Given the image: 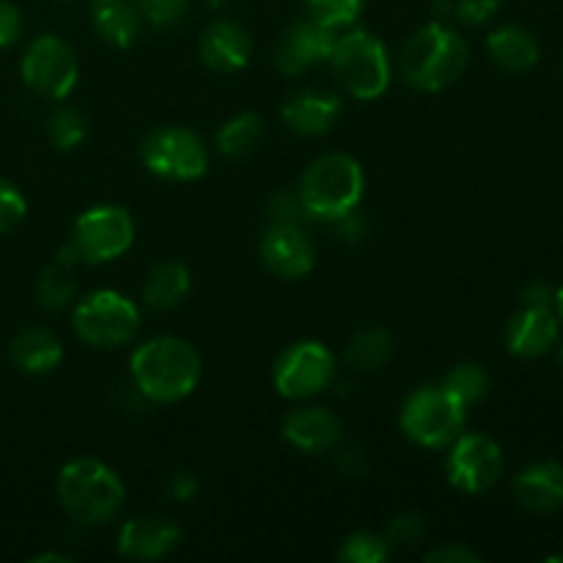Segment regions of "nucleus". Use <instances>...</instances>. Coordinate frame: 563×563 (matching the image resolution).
<instances>
[{
	"label": "nucleus",
	"mask_w": 563,
	"mask_h": 563,
	"mask_svg": "<svg viewBox=\"0 0 563 563\" xmlns=\"http://www.w3.org/2000/svg\"><path fill=\"white\" fill-rule=\"evenodd\" d=\"M198 55H201L207 69L218 71V75H234L251 64L253 36L240 22L218 20L201 33Z\"/></svg>",
	"instance_id": "obj_16"
},
{
	"label": "nucleus",
	"mask_w": 563,
	"mask_h": 563,
	"mask_svg": "<svg viewBox=\"0 0 563 563\" xmlns=\"http://www.w3.org/2000/svg\"><path fill=\"white\" fill-rule=\"evenodd\" d=\"M47 135L55 148H60V152H71V148L80 146L88 135L86 115L77 113V110L71 108H58L47 119Z\"/></svg>",
	"instance_id": "obj_30"
},
{
	"label": "nucleus",
	"mask_w": 563,
	"mask_h": 563,
	"mask_svg": "<svg viewBox=\"0 0 563 563\" xmlns=\"http://www.w3.org/2000/svg\"><path fill=\"white\" fill-rule=\"evenodd\" d=\"M328 64L339 86L361 102H372L388 91L390 58L385 44L374 33L355 27L335 36Z\"/></svg>",
	"instance_id": "obj_5"
},
{
	"label": "nucleus",
	"mask_w": 563,
	"mask_h": 563,
	"mask_svg": "<svg viewBox=\"0 0 563 563\" xmlns=\"http://www.w3.org/2000/svg\"><path fill=\"white\" fill-rule=\"evenodd\" d=\"M302 3H306L311 20L339 33L344 27L355 25L366 0H302Z\"/></svg>",
	"instance_id": "obj_29"
},
{
	"label": "nucleus",
	"mask_w": 563,
	"mask_h": 563,
	"mask_svg": "<svg viewBox=\"0 0 563 563\" xmlns=\"http://www.w3.org/2000/svg\"><path fill=\"white\" fill-rule=\"evenodd\" d=\"M335 465L350 478H363L368 473V467H372L368 465V456L361 449H344L339 454V460H335Z\"/></svg>",
	"instance_id": "obj_40"
},
{
	"label": "nucleus",
	"mask_w": 563,
	"mask_h": 563,
	"mask_svg": "<svg viewBox=\"0 0 563 563\" xmlns=\"http://www.w3.org/2000/svg\"><path fill=\"white\" fill-rule=\"evenodd\" d=\"M335 36L339 33L319 25L311 16L291 22L284 36L278 38V44H275V69L286 77H295L324 64L333 53Z\"/></svg>",
	"instance_id": "obj_13"
},
{
	"label": "nucleus",
	"mask_w": 563,
	"mask_h": 563,
	"mask_svg": "<svg viewBox=\"0 0 563 563\" xmlns=\"http://www.w3.org/2000/svg\"><path fill=\"white\" fill-rule=\"evenodd\" d=\"M467 58L471 49L465 36L449 22L434 20L407 38L399 55V69L412 88L438 93L460 80L462 71L467 69Z\"/></svg>",
	"instance_id": "obj_2"
},
{
	"label": "nucleus",
	"mask_w": 563,
	"mask_h": 563,
	"mask_svg": "<svg viewBox=\"0 0 563 563\" xmlns=\"http://www.w3.org/2000/svg\"><path fill=\"white\" fill-rule=\"evenodd\" d=\"M190 284L192 278L187 264L165 258L148 269L146 284H143V302L154 311H170L190 295Z\"/></svg>",
	"instance_id": "obj_24"
},
{
	"label": "nucleus",
	"mask_w": 563,
	"mask_h": 563,
	"mask_svg": "<svg viewBox=\"0 0 563 563\" xmlns=\"http://www.w3.org/2000/svg\"><path fill=\"white\" fill-rule=\"evenodd\" d=\"M130 377L143 399L154 405H176L201 383V357L185 339L157 335L132 352Z\"/></svg>",
	"instance_id": "obj_1"
},
{
	"label": "nucleus",
	"mask_w": 563,
	"mask_h": 563,
	"mask_svg": "<svg viewBox=\"0 0 563 563\" xmlns=\"http://www.w3.org/2000/svg\"><path fill=\"white\" fill-rule=\"evenodd\" d=\"M91 22L102 42L126 49L137 42L146 20L135 0H91Z\"/></svg>",
	"instance_id": "obj_22"
},
{
	"label": "nucleus",
	"mask_w": 563,
	"mask_h": 563,
	"mask_svg": "<svg viewBox=\"0 0 563 563\" xmlns=\"http://www.w3.org/2000/svg\"><path fill=\"white\" fill-rule=\"evenodd\" d=\"M366 190V174L350 154H322L306 168L300 179V201L311 220H335L357 212Z\"/></svg>",
	"instance_id": "obj_4"
},
{
	"label": "nucleus",
	"mask_w": 563,
	"mask_h": 563,
	"mask_svg": "<svg viewBox=\"0 0 563 563\" xmlns=\"http://www.w3.org/2000/svg\"><path fill=\"white\" fill-rule=\"evenodd\" d=\"M341 110L344 104H341L339 93L324 91V88H306L286 99L280 119L297 135L319 137L333 130L335 121L341 119Z\"/></svg>",
	"instance_id": "obj_17"
},
{
	"label": "nucleus",
	"mask_w": 563,
	"mask_h": 563,
	"mask_svg": "<svg viewBox=\"0 0 563 563\" xmlns=\"http://www.w3.org/2000/svg\"><path fill=\"white\" fill-rule=\"evenodd\" d=\"M69 242L80 256V264L115 262L135 242V220L124 207L99 203L75 220Z\"/></svg>",
	"instance_id": "obj_8"
},
{
	"label": "nucleus",
	"mask_w": 563,
	"mask_h": 563,
	"mask_svg": "<svg viewBox=\"0 0 563 563\" xmlns=\"http://www.w3.org/2000/svg\"><path fill=\"white\" fill-rule=\"evenodd\" d=\"M269 223H286V225H302L311 220V214L302 207L300 196H289V192H275L267 203Z\"/></svg>",
	"instance_id": "obj_35"
},
{
	"label": "nucleus",
	"mask_w": 563,
	"mask_h": 563,
	"mask_svg": "<svg viewBox=\"0 0 563 563\" xmlns=\"http://www.w3.org/2000/svg\"><path fill=\"white\" fill-rule=\"evenodd\" d=\"M561 319L553 308L522 306L506 324V350L522 361L542 357L559 344Z\"/></svg>",
	"instance_id": "obj_15"
},
{
	"label": "nucleus",
	"mask_w": 563,
	"mask_h": 563,
	"mask_svg": "<svg viewBox=\"0 0 563 563\" xmlns=\"http://www.w3.org/2000/svg\"><path fill=\"white\" fill-rule=\"evenodd\" d=\"M504 473V449L493 438L478 432H462L449 445L445 476L454 489L465 495H484L498 484Z\"/></svg>",
	"instance_id": "obj_12"
},
{
	"label": "nucleus",
	"mask_w": 563,
	"mask_h": 563,
	"mask_svg": "<svg viewBox=\"0 0 563 563\" xmlns=\"http://www.w3.org/2000/svg\"><path fill=\"white\" fill-rule=\"evenodd\" d=\"M9 357L22 374H49L64 361V344L49 330L31 328L11 341Z\"/></svg>",
	"instance_id": "obj_23"
},
{
	"label": "nucleus",
	"mask_w": 563,
	"mask_h": 563,
	"mask_svg": "<svg viewBox=\"0 0 563 563\" xmlns=\"http://www.w3.org/2000/svg\"><path fill=\"white\" fill-rule=\"evenodd\" d=\"M427 533V526H423V517L416 515V511H405V515H396L394 520L388 522V544H401V548H412L418 544Z\"/></svg>",
	"instance_id": "obj_34"
},
{
	"label": "nucleus",
	"mask_w": 563,
	"mask_h": 563,
	"mask_svg": "<svg viewBox=\"0 0 563 563\" xmlns=\"http://www.w3.org/2000/svg\"><path fill=\"white\" fill-rule=\"evenodd\" d=\"M258 256L275 278L284 280L308 278L317 267V247H313L311 236L302 231V225H269L258 245Z\"/></svg>",
	"instance_id": "obj_14"
},
{
	"label": "nucleus",
	"mask_w": 563,
	"mask_h": 563,
	"mask_svg": "<svg viewBox=\"0 0 563 563\" xmlns=\"http://www.w3.org/2000/svg\"><path fill=\"white\" fill-rule=\"evenodd\" d=\"M440 385L471 410L473 405H478L489 394V374L478 363H460V366L445 374Z\"/></svg>",
	"instance_id": "obj_28"
},
{
	"label": "nucleus",
	"mask_w": 563,
	"mask_h": 563,
	"mask_svg": "<svg viewBox=\"0 0 563 563\" xmlns=\"http://www.w3.org/2000/svg\"><path fill=\"white\" fill-rule=\"evenodd\" d=\"M553 308H555V313H559V319H561V324H563V286H561V289H555Z\"/></svg>",
	"instance_id": "obj_44"
},
{
	"label": "nucleus",
	"mask_w": 563,
	"mask_h": 563,
	"mask_svg": "<svg viewBox=\"0 0 563 563\" xmlns=\"http://www.w3.org/2000/svg\"><path fill=\"white\" fill-rule=\"evenodd\" d=\"M335 379V357L319 341H297L280 352L273 366V385L284 399L306 401L324 394Z\"/></svg>",
	"instance_id": "obj_11"
},
{
	"label": "nucleus",
	"mask_w": 563,
	"mask_h": 563,
	"mask_svg": "<svg viewBox=\"0 0 563 563\" xmlns=\"http://www.w3.org/2000/svg\"><path fill=\"white\" fill-rule=\"evenodd\" d=\"M504 0H454V16L467 27H482L500 11Z\"/></svg>",
	"instance_id": "obj_36"
},
{
	"label": "nucleus",
	"mask_w": 563,
	"mask_h": 563,
	"mask_svg": "<svg viewBox=\"0 0 563 563\" xmlns=\"http://www.w3.org/2000/svg\"><path fill=\"white\" fill-rule=\"evenodd\" d=\"M432 11L438 14V20H443V16L454 14V3H451V0H434Z\"/></svg>",
	"instance_id": "obj_42"
},
{
	"label": "nucleus",
	"mask_w": 563,
	"mask_h": 563,
	"mask_svg": "<svg viewBox=\"0 0 563 563\" xmlns=\"http://www.w3.org/2000/svg\"><path fill=\"white\" fill-rule=\"evenodd\" d=\"M264 141V121L256 113H240L231 115L223 126L214 135V148H218L223 157L240 159L247 154L256 152Z\"/></svg>",
	"instance_id": "obj_26"
},
{
	"label": "nucleus",
	"mask_w": 563,
	"mask_h": 563,
	"mask_svg": "<svg viewBox=\"0 0 563 563\" xmlns=\"http://www.w3.org/2000/svg\"><path fill=\"white\" fill-rule=\"evenodd\" d=\"M58 500L80 526H104L124 509L126 489L113 467L99 460H71L60 467Z\"/></svg>",
	"instance_id": "obj_3"
},
{
	"label": "nucleus",
	"mask_w": 563,
	"mask_h": 563,
	"mask_svg": "<svg viewBox=\"0 0 563 563\" xmlns=\"http://www.w3.org/2000/svg\"><path fill=\"white\" fill-rule=\"evenodd\" d=\"M559 361H561V368H563V341H561V346H559Z\"/></svg>",
	"instance_id": "obj_47"
},
{
	"label": "nucleus",
	"mask_w": 563,
	"mask_h": 563,
	"mask_svg": "<svg viewBox=\"0 0 563 563\" xmlns=\"http://www.w3.org/2000/svg\"><path fill=\"white\" fill-rule=\"evenodd\" d=\"M31 561H33V563H44V561H60V563H66L69 559H66V555H60V553H38V555H33Z\"/></svg>",
	"instance_id": "obj_43"
},
{
	"label": "nucleus",
	"mask_w": 563,
	"mask_h": 563,
	"mask_svg": "<svg viewBox=\"0 0 563 563\" xmlns=\"http://www.w3.org/2000/svg\"><path fill=\"white\" fill-rule=\"evenodd\" d=\"M27 214V201L22 196V190L11 181L0 179V236L14 231L16 225L25 220Z\"/></svg>",
	"instance_id": "obj_33"
},
{
	"label": "nucleus",
	"mask_w": 563,
	"mask_h": 563,
	"mask_svg": "<svg viewBox=\"0 0 563 563\" xmlns=\"http://www.w3.org/2000/svg\"><path fill=\"white\" fill-rule=\"evenodd\" d=\"M520 302L522 306H537V308H553L555 302V289L550 280H531V284L522 289L520 295Z\"/></svg>",
	"instance_id": "obj_39"
},
{
	"label": "nucleus",
	"mask_w": 563,
	"mask_h": 563,
	"mask_svg": "<svg viewBox=\"0 0 563 563\" xmlns=\"http://www.w3.org/2000/svg\"><path fill=\"white\" fill-rule=\"evenodd\" d=\"M548 561H550V563H561V561H563V555H550Z\"/></svg>",
	"instance_id": "obj_46"
},
{
	"label": "nucleus",
	"mask_w": 563,
	"mask_h": 563,
	"mask_svg": "<svg viewBox=\"0 0 563 563\" xmlns=\"http://www.w3.org/2000/svg\"><path fill=\"white\" fill-rule=\"evenodd\" d=\"M390 544L379 533L357 531L350 539H344L339 548V559L350 563H383L388 561Z\"/></svg>",
	"instance_id": "obj_31"
},
{
	"label": "nucleus",
	"mask_w": 563,
	"mask_h": 563,
	"mask_svg": "<svg viewBox=\"0 0 563 563\" xmlns=\"http://www.w3.org/2000/svg\"><path fill=\"white\" fill-rule=\"evenodd\" d=\"M394 355V335L385 328H363L346 344L344 357L355 372H379Z\"/></svg>",
	"instance_id": "obj_25"
},
{
	"label": "nucleus",
	"mask_w": 563,
	"mask_h": 563,
	"mask_svg": "<svg viewBox=\"0 0 563 563\" xmlns=\"http://www.w3.org/2000/svg\"><path fill=\"white\" fill-rule=\"evenodd\" d=\"M168 493L176 504H187V500L196 498L198 493L196 476H192V473H176V476H170L168 482Z\"/></svg>",
	"instance_id": "obj_41"
},
{
	"label": "nucleus",
	"mask_w": 563,
	"mask_h": 563,
	"mask_svg": "<svg viewBox=\"0 0 563 563\" xmlns=\"http://www.w3.org/2000/svg\"><path fill=\"white\" fill-rule=\"evenodd\" d=\"M181 531L165 517H132L119 531V553L132 561H159L174 553Z\"/></svg>",
	"instance_id": "obj_18"
},
{
	"label": "nucleus",
	"mask_w": 563,
	"mask_h": 563,
	"mask_svg": "<svg viewBox=\"0 0 563 563\" xmlns=\"http://www.w3.org/2000/svg\"><path fill=\"white\" fill-rule=\"evenodd\" d=\"M143 20L154 27H174L185 20L190 0H135Z\"/></svg>",
	"instance_id": "obj_32"
},
{
	"label": "nucleus",
	"mask_w": 563,
	"mask_h": 563,
	"mask_svg": "<svg viewBox=\"0 0 563 563\" xmlns=\"http://www.w3.org/2000/svg\"><path fill=\"white\" fill-rule=\"evenodd\" d=\"M22 36V11L11 0H0V49H9Z\"/></svg>",
	"instance_id": "obj_37"
},
{
	"label": "nucleus",
	"mask_w": 563,
	"mask_h": 563,
	"mask_svg": "<svg viewBox=\"0 0 563 563\" xmlns=\"http://www.w3.org/2000/svg\"><path fill=\"white\" fill-rule=\"evenodd\" d=\"M225 3H229V0H207V5H212V9H223Z\"/></svg>",
	"instance_id": "obj_45"
},
{
	"label": "nucleus",
	"mask_w": 563,
	"mask_h": 563,
	"mask_svg": "<svg viewBox=\"0 0 563 563\" xmlns=\"http://www.w3.org/2000/svg\"><path fill=\"white\" fill-rule=\"evenodd\" d=\"M427 561H438V563H478L482 561V555L476 553V550L465 548V544H440V548L429 550L427 553Z\"/></svg>",
	"instance_id": "obj_38"
},
{
	"label": "nucleus",
	"mask_w": 563,
	"mask_h": 563,
	"mask_svg": "<svg viewBox=\"0 0 563 563\" xmlns=\"http://www.w3.org/2000/svg\"><path fill=\"white\" fill-rule=\"evenodd\" d=\"M20 75L33 93L53 99V102H64L75 91L80 64H77V55L69 42L55 33H44V36L33 38L22 53Z\"/></svg>",
	"instance_id": "obj_9"
},
{
	"label": "nucleus",
	"mask_w": 563,
	"mask_h": 563,
	"mask_svg": "<svg viewBox=\"0 0 563 563\" xmlns=\"http://www.w3.org/2000/svg\"><path fill=\"white\" fill-rule=\"evenodd\" d=\"M284 440L306 454H324L333 451L341 440V421L324 407H297L284 418Z\"/></svg>",
	"instance_id": "obj_20"
},
{
	"label": "nucleus",
	"mask_w": 563,
	"mask_h": 563,
	"mask_svg": "<svg viewBox=\"0 0 563 563\" xmlns=\"http://www.w3.org/2000/svg\"><path fill=\"white\" fill-rule=\"evenodd\" d=\"M517 504L533 515H553L563 506V465L553 460H539L522 467L511 484Z\"/></svg>",
	"instance_id": "obj_19"
},
{
	"label": "nucleus",
	"mask_w": 563,
	"mask_h": 563,
	"mask_svg": "<svg viewBox=\"0 0 563 563\" xmlns=\"http://www.w3.org/2000/svg\"><path fill=\"white\" fill-rule=\"evenodd\" d=\"M141 159L148 174L168 181H196L207 174V143L185 126H157L141 143Z\"/></svg>",
	"instance_id": "obj_10"
},
{
	"label": "nucleus",
	"mask_w": 563,
	"mask_h": 563,
	"mask_svg": "<svg viewBox=\"0 0 563 563\" xmlns=\"http://www.w3.org/2000/svg\"><path fill=\"white\" fill-rule=\"evenodd\" d=\"M71 330L82 344L97 350H119L130 344L141 330V308L121 291H91L71 311Z\"/></svg>",
	"instance_id": "obj_7"
},
{
	"label": "nucleus",
	"mask_w": 563,
	"mask_h": 563,
	"mask_svg": "<svg viewBox=\"0 0 563 563\" xmlns=\"http://www.w3.org/2000/svg\"><path fill=\"white\" fill-rule=\"evenodd\" d=\"M77 295V278L75 267L58 262L55 258L53 264L38 273L36 278V302L44 308V311H60V308L69 306Z\"/></svg>",
	"instance_id": "obj_27"
},
{
	"label": "nucleus",
	"mask_w": 563,
	"mask_h": 563,
	"mask_svg": "<svg viewBox=\"0 0 563 563\" xmlns=\"http://www.w3.org/2000/svg\"><path fill=\"white\" fill-rule=\"evenodd\" d=\"M467 407L443 385H423L401 405L399 427L410 443L421 449H449L465 432Z\"/></svg>",
	"instance_id": "obj_6"
},
{
	"label": "nucleus",
	"mask_w": 563,
	"mask_h": 563,
	"mask_svg": "<svg viewBox=\"0 0 563 563\" xmlns=\"http://www.w3.org/2000/svg\"><path fill=\"white\" fill-rule=\"evenodd\" d=\"M487 53L498 69L511 71V75L531 71L539 64V58H542L539 38L533 36V31H528L526 25H517V22L500 25L489 33Z\"/></svg>",
	"instance_id": "obj_21"
}]
</instances>
